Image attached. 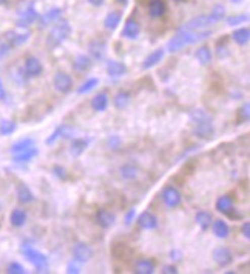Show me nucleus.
Here are the masks:
<instances>
[{
	"mask_svg": "<svg viewBox=\"0 0 250 274\" xmlns=\"http://www.w3.org/2000/svg\"><path fill=\"white\" fill-rule=\"evenodd\" d=\"M212 36L210 29H202V31H189V29H179L178 34L175 37H172L167 43V49L169 52H178L182 48L198 43L201 40H205L207 37Z\"/></svg>",
	"mask_w": 250,
	"mask_h": 274,
	"instance_id": "nucleus-1",
	"label": "nucleus"
},
{
	"mask_svg": "<svg viewBox=\"0 0 250 274\" xmlns=\"http://www.w3.org/2000/svg\"><path fill=\"white\" fill-rule=\"evenodd\" d=\"M190 120L193 124V133L199 139H210L215 134L213 119L204 109H195L190 113Z\"/></svg>",
	"mask_w": 250,
	"mask_h": 274,
	"instance_id": "nucleus-2",
	"label": "nucleus"
},
{
	"mask_svg": "<svg viewBox=\"0 0 250 274\" xmlns=\"http://www.w3.org/2000/svg\"><path fill=\"white\" fill-rule=\"evenodd\" d=\"M70 34H71V25H70V22L60 19L50 29V34H48V39H47L48 48H56V46L62 45L70 37Z\"/></svg>",
	"mask_w": 250,
	"mask_h": 274,
	"instance_id": "nucleus-3",
	"label": "nucleus"
},
{
	"mask_svg": "<svg viewBox=\"0 0 250 274\" xmlns=\"http://www.w3.org/2000/svg\"><path fill=\"white\" fill-rule=\"evenodd\" d=\"M22 254L28 259V262L33 263V266L39 272L48 271V257L45 254H42L40 251H37L36 248L29 247V245H23L22 247Z\"/></svg>",
	"mask_w": 250,
	"mask_h": 274,
	"instance_id": "nucleus-4",
	"label": "nucleus"
},
{
	"mask_svg": "<svg viewBox=\"0 0 250 274\" xmlns=\"http://www.w3.org/2000/svg\"><path fill=\"white\" fill-rule=\"evenodd\" d=\"M40 14L37 13V10L34 8L33 4L26 5L20 13H19V17H17V22L16 25L19 28H29L31 25H34L37 20H39Z\"/></svg>",
	"mask_w": 250,
	"mask_h": 274,
	"instance_id": "nucleus-5",
	"label": "nucleus"
},
{
	"mask_svg": "<svg viewBox=\"0 0 250 274\" xmlns=\"http://www.w3.org/2000/svg\"><path fill=\"white\" fill-rule=\"evenodd\" d=\"M53 86L57 93L60 94H68L73 89V79L65 71H57L53 77Z\"/></svg>",
	"mask_w": 250,
	"mask_h": 274,
	"instance_id": "nucleus-6",
	"label": "nucleus"
},
{
	"mask_svg": "<svg viewBox=\"0 0 250 274\" xmlns=\"http://www.w3.org/2000/svg\"><path fill=\"white\" fill-rule=\"evenodd\" d=\"M161 199H162L164 205H165L167 208H170V209H175V208H178V206L182 203V194H181V191H179L176 187H173V185L164 187V190H162V193H161Z\"/></svg>",
	"mask_w": 250,
	"mask_h": 274,
	"instance_id": "nucleus-7",
	"label": "nucleus"
},
{
	"mask_svg": "<svg viewBox=\"0 0 250 274\" xmlns=\"http://www.w3.org/2000/svg\"><path fill=\"white\" fill-rule=\"evenodd\" d=\"M23 70L29 79H37L44 73V65L36 56H26L23 62Z\"/></svg>",
	"mask_w": 250,
	"mask_h": 274,
	"instance_id": "nucleus-8",
	"label": "nucleus"
},
{
	"mask_svg": "<svg viewBox=\"0 0 250 274\" xmlns=\"http://www.w3.org/2000/svg\"><path fill=\"white\" fill-rule=\"evenodd\" d=\"M215 23H216V22H215V19H213L210 14H207V16H198V17H195V19L187 22L181 29H189V31H202V29L210 28V26L215 25Z\"/></svg>",
	"mask_w": 250,
	"mask_h": 274,
	"instance_id": "nucleus-9",
	"label": "nucleus"
},
{
	"mask_svg": "<svg viewBox=\"0 0 250 274\" xmlns=\"http://www.w3.org/2000/svg\"><path fill=\"white\" fill-rule=\"evenodd\" d=\"M93 257V248L85 242H77L73 247V259L79 263H87Z\"/></svg>",
	"mask_w": 250,
	"mask_h": 274,
	"instance_id": "nucleus-10",
	"label": "nucleus"
},
{
	"mask_svg": "<svg viewBox=\"0 0 250 274\" xmlns=\"http://www.w3.org/2000/svg\"><path fill=\"white\" fill-rule=\"evenodd\" d=\"M60 19H62V8L54 7V8H50L47 13H44V14L39 17L37 23H39V28L44 29V28H47V26H51V25L57 23Z\"/></svg>",
	"mask_w": 250,
	"mask_h": 274,
	"instance_id": "nucleus-11",
	"label": "nucleus"
},
{
	"mask_svg": "<svg viewBox=\"0 0 250 274\" xmlns=\"http://www.w3.org/2000/svg\"><path fill=\"white\" fill-rule=\"evenodd\" d=\"M213 260L220 266H229L233 262V254L227 247H218L212 251Z\"/></svg>",
	"mask_w": 250,
	"mask_h": 274,
	"instance_id": "nucleus-12",
	"label": "nucleus"
},
{
	"mask_svg": "<svg viewBox=\"0 0 250 274\" xmlns=\"http://www.w3.org/2000/svg\"><path fill=\"white\" fill-rule=\"evenodd\" d=\"M215 208H216V211H220L221 214H226V216L233 217L235 203H233L232 196L224 194V196H221V197H218V200H216V203H215Z\"/></svg>",
	"mask_w": 250,
	"mask_h": 274,
	"instance_id": "nucleus-13",
	"label": "nucleus"
},
{
	"mask_svg": "<svg viewBox=\"0 0 250 274\" xmlns=\"http://www.w3.org/2000/svg\"><path fill=\"white\" fill-rule=\"evenodd\" d=\"M147 11H148V16L151 19H161V17H164L165 13H167L165 0H148Z\"/></svg>",
	"mask_w": 250,
	"mask_h": 274,
	"instance_id": "nucleus-14",
	"label": "nucleus"
},
{
	"mask_svg": "<svg viewBox=\"0 0 250 274\" xmlns=\"http://www.w3.org/2000/svg\"><path fill=\"white\" fill-rule=\"evenodd\" d=\"M107 52V43L104 40L95 39L88 43V54L93 60H102Z\"/></svg>",
	"mask_w": 250,
	"mask_h": 274,
	"instance_id": "nucleus-15",
	"label": "nucleus"
},
{
	"mask_svg": "<svg viewBox=\"0 0 250 274\" xmlns=\"http://www.w3.org/2000/svg\"><path fill=\"white\" fill-rule=\"evenodd\" d=\"M138 225H139L141 230H145V231L156 230V228H158V217H156L150 211H144L138 217Z\"/></svg>",
	"mask_w": 250,
	"mask_h": 274,
	"instance_id": "nucleus-16",
	"label": "nucleus"
},
{
	"mask_svg": "<svg viewBox=\"0 0 250 274\" xmlns=\"http://www.w3.org/2000/svg\"><path fill=\"white\" fill-rule=\"evenodd\" d=\"M141 34V26L135 19H129L125 22L123 28H122V37L123 39H129V40H135L138 39Z\"/></svg>",
	"mask_w": 250,
	"mask_h": 274,
	"instance_id": "nucleus-17",
	"label": "nucleus"
},
{
	"mask_svg": "<svg viewBox=\"0 0 250 274\" xmlns=\"http://www.w3.org/2000/svg\"><path fill=\"white\" fill-rule=\"evenodd\" d=\"M28 222V212L26 209L17 206L11 211V214H10V224L13 228H22L25 227V224Z\"/></svg>",
	"mask_w": 250,
	"mask_h": 274,
	"instance_id": "nucleus-18",
	"label": "nucleus"
},
{
	"mask_svg": "<svg viewBox=\"0 0 250 274\" xmlns=\"http://www.w3.org/2000/svg\"><path fill=\"white\" fill-rule=\"evenodd\" d=\"M116 222V216L108 209H99L96 212V224L102 228H111Z\"/></svg>",
	"mask_w": 250,
	"mask_h": 274,
	"instance_id": "nucleus-19",
	"label": "nucleus"
},
{
	"mask_svg": "<svg viewBox=\"0 0 250 274\" xmlns=\"http://www.w3.org/2000/svg\"><path fill=\"white\" fill-rule=\"evenodd\" d=\"M16 196H17V200L22 203V205H29L34 202V194L33 191L29 190V187L26 184H19L17 185V190H16Z\"/></svg>",
	"mask_w": 250,
	"mask_h": 274,
	"instance_id": "nucleus-20",
	"label": "nucleus"
},
{
	"mask_svg": "<svg viewBox=\"0 0 250 274\" xmlns=\"http://www.w3.org/2000/svg\"><path fill=\"white\" fill-rule=\"evenodd\" d=\"M139 173H141V170H139L136 165H133V163H125V165H122L120 170H119V176H120V179L125 180V182L136 180L138 176H139Z\"/></svg>",
	"mask_w": 250,
	"mask_h": 274,
	"instance_id": "nucleus-21",
	"label": "nucleus"
},
{
	"mask_svg": "<svg viewBox=\"0 0 250 274\" xmlns=\"http://www.w3.org/2000/svg\"><path fill=\"white\" fill-rule=\"evenodd\" d=\"M164 54H165V51H164L162 48L154 49L151 54H148V56L145 57L144 64H142V70H150V68L156 67V65H158L161 60L164 59Z\"/></svg>",
	"mask_w": 250,
	"mask_h": 274,
	"instance_id": "nucleus-22",
	"label": "nucleus"
},
{
	"mask_svg": "<svg viewBox=\"0 0 250 274\" xmlns=\"http://www.w3.org/2000/svg\"><path fill=\"white\" fill-rule=\"evenodd\" d=\"M91 65H93V59L90 56H85V54H77L73 60V68L77 73L88 71L91 68Z\"/></svg>",
	"mask_w": 250,
	"mask_h": 274,
	"instance_id": "nucleus-23",
	"label": "nucleus"
},
{
	"mask_svg": "<svg viewBox=\"0 0 250 274\" xmlns=\"http://www.w3.org/2000/svg\"><path fill=\"white\" fill-rule=\"evenodd\" d=\"M5 40L14 48V46H22L29 40V33H17V31H8L5 34Z\"/></svg>",
	"mask_w": 250,
	"mask_h": 274,
	"instance_id": "nucleus-24",
	"label": "nucleus"
},
{
	"mask_svg": "<svg viewBox=\"0 0 250 274\" xmlns=\"http://www.w3.org/2000/svg\"><path fill=\"white\" fill-rule=\"evenodd\" d=\"M154 271H156V263L148 257H142L135 263L136 274H153Z\"/></svg>",
	"mask_w": 250,
	"mask_h": 274,
	"instance_id": "nucleus-25",
	"label": "nucleus"
},
{
	"mask_svg": "<svg viewBox=\"0 0 250 274\" xmlns=\"http://www.w3.org/2000/svg\"><path fill=\"white\" fill-rule=\"evenodd\" d=\"M212 230H213V234L218 237V239H227L229 234H230V227L226 221L223 219H218V221H213L212 222Z\"/></svg>",
	"mask_w": 250,
	"mask_h": 274,
	"instance_id": "nucleus-26",
	"label": "nucleus"
},
{
	"mask_svg": "<svg viewBox=\"0 0 250 274\" xmlns=\"http://www.w3.org/2000/svg\"><path fill=\"white\" fill-rule=\"evenodd\" d=\"M107 73L110 77H122L127 74V67L122 62H116V60H108L107 62Z\"/></svg>",
	"mask_w": 250,
	"mask_h": 274,
	"instance_id": "nucleus-27",
	"label": "nucleus"
},
{
	"mask_svg": "<svg viewBox=\"0 0 250 274\" xmlns=\"http://www.w3.org/2000/svg\"><path fill=\"white\" fill-rule=\"evenodd\" d=\"M39 154V151L36 146L29 148L26 151H22V153H17V154H13V162L14 163H26V162H31L36 156Z\"/></svg>",
	"mask_w": 250,
	"mask_h": 274,
	"instance_id": "nucleus-28",
	"label": "nucleus"
},
{
	"mask_svg": "<svg viewBox=\"0 0 250 274\" xmlns=\"http://www.w3.org/2000/svg\"><path fill=\"white\" fill-rule=\"evenodd\" d=\"M232 40L239 45V46H244L250 42V29L242 26V28H238L235 29V31L232 33Z\"/></svg>",
	"mask_w": 250,
	"mask_h": 274,
	"instance_id": "nucleus-29",
	"label": "nucleus"
},
{
	"mask_svg": "<svg viewBox=\"0 0 250 274\" xmlns=\"http://www.w3.org/2000/svg\"><path fill=\"white\" fill-rule=\"evenodd\" d=\"M120 20H122V13L120 11H110L104 19V25H105V28L108 29V31H114V29L119 26Z\"/></svg>",
	"mask_w": 250,
	"mask_h": 274,
	"instance_id": "nucleus-30",
	"label": "nucleus"
},
{
	"mask_svg": "<svg viewBox=\"0 0 250 274\" xmlns=\"http://www.w3.org/2000/svg\"><path fill=\"white\" fill-rule=\"evenodd\" d=\"M91 106H93V109L99 111V113L107 109V106H108V94L105 93V91H102V93H98L95 97H93Z\"/></svg>",
	"mask_w": 250,
	"mask_h": 274,
	"instance_id": "nucleus-31",
	"label": "nucleus"
},
{
	"mask_svg": "<svg viewBox=\"0 0 250 274\" xmlns=\"http://www.w3.org/2000/svg\"><path fill=\"white\" fill-rule=\"evenodd\" d=\"M33 146H34V139L26 137V139H20L16 143H13L10 151H11V154H17V153H22V151H26Z\"/></svg>",
	"mask_w": 250,
	"mask_h": 274,
	"instance_id": "nucleus-32",
	"label": "nucleus"
},
{
	"mask_svg": "<svg viewBox=\"0 0 250 274\" xmlns=\"http://www.w3.org/2000/svg\"><path fill=\"white\" fill-rule=\"evenodd\" d=\"M88 146V140L87 139H74L70 145V154L73 157H79L84 154V151Z\"/></svg>",
	"mask_w": 250,
	"mask_h": 274,
	"instance_id": "nucleus-33",
	"label": "nucleus"
},
{
	"mask_svg": "<svg viewBox=\"0 0 250 274\" xmlns=\"http://www.w3.org/2000/svg\"><path fill=\"white\" fill-rule=\"evenodd\" d=\"M195 221H196L198 227L205 231V230H209L212 227L213 217H212V214H210L209 211H198L196 216H195Z\"/></svg>",
	"mask_w": 250,
	"mask_h": 274,
	"instance_id": "nucleus-34",
	"label": "nucleus"
},
{
	"mask_svg": "<svg viewBox=\"0 0 250 274\" xmlns=\"http://www.w3.org/2000/svg\"><path fill=\"white\" fill-rule=\"evenodd\" d=\"M195 57L201 65H209L213 59V54H212V49L209 46H199L195 52Z\"/></svg>",
	"mask_w": 250,
	"mask_h": 274,
	"instance_id": "nucleus-35",
	"label": "nucleus"
},
{
	"mask_svg": "<svg viewBox=\"0 0 250 274\" xmlns=\"http://www.w3.org/2000/svg\"><path fill=\"white\" fill-rule=\"evenodd\" d=\"M130 100H132V94L129 93V91H119L114 97V106L119 109H123L125 106H129Z\"/></svg>",
	"mask_w": 250,
	"mask_h": 274,
	"instance_id": "nucleus-36",
	"label": "nucleus"
},
{
	"mask_svg": "<svg viewBox=\"0 0 250 274\" xmlns=\"http://www.w3.org/2000/svg\"><path fill=\"white\" fill-rule=\"evenodd\" d=\"M16 128H17V125L14 120L4 119L0 122V136H11L16 131Z\"/></svg>",
	"mask_w": 250,
	"mask_h": 274,
	"instance_id": "nucleus-37",
	"label": "nucleus"
},
{
	"mask_svg": "<svg viewBox=\"0 0 250 274\" xmlns=\"http://www.w3.org/2000/svg\"><path fill=\"white\" fill-rule=\"evenodd\" d=\"M68 131H71V128H70V127H67V125H60V127H57V128L54 130V133H53V134L47 139V145H53L57 139L67 136V134H68Z\"/></svg>",
	"mask_w": 250,
	"mask_h": 274,
	"instance_id": "nucleus-38",
	"label": "nucleus"
},
{
	"mask_svg": "<svg viewBox=\"0 0 250 274\" xmlns=\"http://www.w3.org/2000/svg\"><path fill=\"white\" fill-rule=\"evenodd\" d=\"M98 83H99V79H96V77H91V79H88V80H85L80 86H79V89H77V93L79 94H87V93H90V91H93L96 86H98Z\"/></svg>",
	"mask_w": 250,
	"mask_h": 274,
	"instance_id": "nucleus-39",
	"label": "nucleus"
},
{
	"mask_svg": "<svg viewBox=\"0 0 250 274\" xmlns=\"http://www.w3.org/2000/svg\"><path fill=\"white\" fill-rule=\"evenodd\" d=\"M13 79H14V82H16L17 85H25V83L29 80V77L26 76L25 70L20 68V67H17L16 70H13Z\"/></svg>",
	"mask_w": 250,
	"mask_h": 274,
	"instance_id": "nucleus-40",
	"label": "nucleus"
},
{
	"mask_svg": "<svg viewBox=\"0 0 250 274\" xmlns=\"http://www.w3.org/2000/svg\"><path fill=\"white\" fill-rule=\"evenodd\" d=\"M210 16L215 19V22H216V23H218V22H221V20H224V19H226V8H224L223 5H216V7H213V10H212Z\"/></svg>",
	"mask_w": 250,
	"mask_h": 274,
	"instance_id": "nucleus-41",
	"label": "nucleus"
},
{
	"mask_svg": "<svg viewBox=\"0 0 250 274\" xmlns=\"http://www.w3.org/2000/svg\"><path fill=\"white\" fill-rule=\"evenodd\" d=\"M248 20V17L245 16V14H239V16H230V17H227L226 19V23L229 25V26H238V25H242L244 22H247Z\"/></svg>",
	"mask_w": 250,
	"mask_h": 274,
	"instance_id": "nucleus-42",
	"label": "nucleus"
},
{
	"mask_svg": "<svg viewBox=\"0 0 250 274\" xmlns=\"http://www.w3.org/2000/svg\"><path fill=\"white\" fill-rule=\"evenodd\" d=\"M238 117H239V120H242V122H250V102L244 103V105L239 108Z\"/></svg>",
	"mask_w": 250,
	"mask_h": 274,
	"instance_id": "nucleus-43",
	"label": "nucleus"
},
{
	"mask_svg": "<svg viewBox=\"0 0 250 274\" xmlns=\"http://www.w3.org/2000/svg\"><path fill=\"white\" fill-rule=\"evenodd\" d=\"M7 272H10V274H25L26 271H25L23 265H20L19 262H11L7 266Z\"/></svg>",
	"mask_w": 250,
	"mask_h": 274,
	"instance_id": "nucleus-44",
	"label": "nucleus"
},
{
	"mask_svg": "<svg viewBox=\"0 0 250 274\" xmlns=\"http://www.w3.org/2000/svg\"><path fill=\"white\" fill-rule=\"evenodd\" d=\"M11 45L7 42V40H2V42H0V60H2V59H5L10 52H11Z\"/></svg>",
	"mask_w": 250,
	"mask_h": 274,
	"instance_id": "nucleus-45",
	"label": "nucleus"
},
{
	"mask_svg": "<svg viewBox=\"0 0 250 274\" xmlns=\"http://www.w3.org/2000/svg\"><path fill=\"white\" fill-rule=\"evenodd\" d=\"M53 173H54V176H56V177H59L60 180H65V179L68 177L67 170H65L64 167H60V165H56V167L53 168Z\"/></svg>",
	"mask_w": 250,
	"mask_h": 274,
	"instance_id": "nucleus-46",
	"label": "nucleus"
},
{
	"mask_svg": "<svg viewBox=\"0 0 250 274\" xmlns=\"http://www.w3.org/2000/svg\"><path fill=\"white\" fill-rule=\"evenodd\" d=\"M80 265L82 263H79V262H76L74 259L68 263V266H67V269H68V272H71V274H77V272H80Z\"/></svg>",
	"mask_w": 250,
	"mask_h": 274,
	"instance_id": "nucleus-47",
	"label": "nucleus"
},
{
	"mask_svg": "<svg viewBox=\"0 0 250 274\" xmlns=\"http://www.w3.org/2000/svg\"><path fill=\"white\" fill-rule=\"evenodd\" d=\"M108 146L111 148V149H117L119 148V145H120V139L119 137H116V136H111L110 139H108Z\"/></svg>",
	"mask_w": 250,
	"mask_h": 274,
	"instance_id": "nucleus-48",
	"label": "nucleus"
},
{
	"mask_svg": "<svg viewBox=\"0 0 250 274\" xmlns=\"http://www.w3.org/2000/svg\"><path fill=\"white\" fill-rule=\"evenodd\" d=\"M135 217H136V211H135V209H130L127 214H125V219H123L125 225H130V224L135 221Z\"/></svg>",
	"mask_w": 250,
	"mask_h": 274,
	"instance_id": "nucleus-49",
	"label": "nucleus"
},
{
	"mask_svg": "<svg viewBox=\"0 0 250 274\" xmlns=\"http://www.w3.org/2000/svg\"><path fill=\"white\" fill-rule=\"evenodd\" d=\"M7 97H8L7 88H5V85H4V80L0 79V102H7Z\"/></svg>",
	"mask_w": 250,
	"mask_h": 274,
	"instance_id": "nucleus-50",
	"label": "nucleus"
},
{
	"mask_svg": "<svg viewBox=\"0 0 250 274\" xmlns=\"http://www.w3.org/2000/svg\"><path fill=\"white\" fill-rule=\"evenodd\" d=\"M241 234H242L247 240H250V222L242 224V227H241Z\"/></svg>",
	"mask_w": 250,
	"mask_h": 274,
	"instance_id": "nucleus-51",
	"label": "nucleus"
},
{
	"mask_svg": "<svg viewBox=\"0 0 250 274\" xmlns=\"http://www.w3.org/2000/svg\"><path fill=\"white\" fill-rule=\"evenodd\" d=\"M162 272H164V274H176V272H178V268H176L175 265H165V266L162 268Z\"/></svg>",
	"mask_w": 250,
	"mask_h": 274,
	"instance_id": "nucleus-52",
	"label": "nucleus"
},
{
	"mask_svg": "<svg viewBox=\"0 0 250 274\" xmlns=\"http://www.w3.org/2000/svg\"><path fill=\"white\" fill-rule=\"evenodd\" d=\"M88 4L93 7H102L105 4V0H88Z\"/></svg>",
	"mask_w": 250,
	"mask_h": 274,
	"instance_id": "nucleus-53",
	"label": "nucleus"
},
{
	"mask_svg": "<svg viewBox=\"0 0 250 274\" xmlns=\"http://www.w3.org/2000/svg\"><path fill=\"white\" fill-rule=\"evenodd\" d=\"M172 257H173V260H181V253H178V251H172Z\"/></svg>",
	"mask_w": 250,
	"mask_h": 274,
	"instance_id": "nucleus-54",
	"label": "nucleus"
},
{
	"mask_svg": "<svg viewBox=\"0 0 250 274\" xmlns=\"http://www.w3.org/2000/svg\"><path fill=\"white\" fill-rule=\"evenodd\" d=\"M116 2H117V4H120V5H123V7H125V5H127V4H129V0H116Z\"/></svg>",
	"mask_w": 250,
	"mask_h": 274,
	"instance_id": "nucleus-55",
	"label": "nucleus"
},
{
	"mask_svg": "<svg viewBox=\"0 0 250 274\" xmlns=\"http://www.w3.org/2000/svg\"><path fill=\"white\" fill-rule=\"evenodd\" d=\"M8 2V0H0V5H5Z\"/></svg>",
	"mask_w": 250,
	"mask_h": 274,
	"instance_id": "nucleus-56",
	"label": "nucleus"
},
{
	"mask_svg": "<svg viewBox=\"0 0 250 274\" xmlns=\"http://www.w3.org/2000/svg\"><path fill=\"white\" fill-rule=\"evenodd\" d=\"M4 209V203H2V200H0V211Z\"/></svg>",
	"mask_w": 250,
	"mask_h": 274,
	"instance_id": "nucleus-57",
	"label": "nucleus"
},
{
	"mask_svg": "<svg viewBox=\"0 0 250 274\" xmlns=\"http://www.w3.org/2000/svg\"><path fill=\"white\" fill-rule=\"evenodd\" d=\"M232 2H233V4H239V2H241V0H232Z\"/></svg>",
	"mask_w": 250,
	"mask_h": 274,
	"instance_id": "nucleus-58",
	"label": "nucleus"
},
{
	"mask_svg": "<svg viewBox=\"0 0 250 274\" xmlns=\"http://www.w3.org/2000/svg\"><path fill=\"white\" fill-rule=\"evenodd\" d=\"M175 2H185V0H175Z\"/></svg>",
	"mask_w": 250,
	"mask_h": 274,
	"instance_id": "nucleus-59",
	"label": "nucleus"
}]
</instances>
